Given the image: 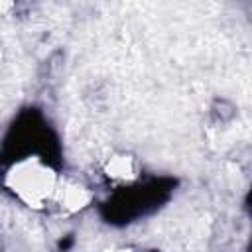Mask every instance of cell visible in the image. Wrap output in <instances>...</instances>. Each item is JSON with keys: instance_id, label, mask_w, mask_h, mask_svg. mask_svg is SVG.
<instances>
[{"instance_id": "1", "label": "cell", "mask_w": 252, "mask_h": 252, "mask_svg": "<svg viewBox=\"0 0 252 252\" xmlns=\"http://www.w3.org/2000/svg\"><path fill=\"white\" fill-rule=\"evenodd\" d=\"M6 185L24 203L39 207L53 195L57 177L53 169L37 158H26L10 167L6 173Z\"/></svg>"}, {"instance_id": "2", "label": "cell", "mask_w": 252, "mask_h": 252, "mask_svg": "<svg viewBox=\"0 0 252 252\" xmlns=\"http://www.w3.org/2000/svg\"><path fill=\"white\" fill-rule=\"evenodd\" d=\"M89 201H91V193L81 185H67L61 193V203L69 211H79L87 207Z\"/></svg>"}, {"instance_id": "3", "label": "cell", "mask_w": 252, "mask_h": 252, "mask_svg": "<svg viewBox=\"0 0 252 252\" xmlns=\"http://www.w3.org/2000/svg\"><path fill=\"white\" fill-rule=\"evenodd\" d=\"M106 171L114 179H130L134 175V159L130 156H114L108 161Z\"/></svg>"}, {"instance_id": "4", "label": "cell", "mask_w": 252, "mask_h": 252, "mask_svg": "<svg viewBox=\"0 0 252 252\" xmlns=\"http://www.w3.org/2000/svg\"><path fill=\"white\" fill-rule=\"evenodd\" d=\"M108 252H132V250H124V248H120V250H108Z\"/></svg>"}, {"instance_id": "5", "label": "cell", "mask_w": 252, "mask_h": 252, "mask_svg": "<svg viewBox=\"0 0 252 252\" xmlns=\"http://www.w3.org/2000/svg\"><path fill=\"white\" fill-rule=\"evenodd\" d=\"M0 10H2V4H0Z\"/></svg>"}]
</instances>
